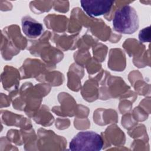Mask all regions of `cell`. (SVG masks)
I'll use <instances>...</instances> for the list:
<instances>
[{"label": "cell", "instance_id": "6da1fadb", "mask_svg": "<svg viewBox=\"0 0 151 151\" xmlns=\"http://www.w3.org/2000/svg\"><path fill=\"white\" fill-rule=\"evenodd\" d=\"M114 29L123 34H132L139 27V19L135 9L129 5H124L117 9L113 18Z\"/></svg>", "mask_w": 151, "mask_h": 151}, {"label": "cell", "instance_id": "7a4b0ae2", "mask_svg": "<svg viewBox=\"0 0 151 151\" xmlns=\"http://www.w3.org/2000/svg\"><path fill=\"white\" fill-rule=\"evenodd\" d=\"M103 146L101 136L93 131H82L73 137L69 144L71 150L99 151Z\"/></svg>", "mask_w": 151, "mask_h": 151}, {"label": "cell", "instance_id": "3957f363", "mask_svg": "<svg viewBox=\"0 0 151 151\" xmlns=\"http://www.w3.org/2000/svg\"><path fill=\"white\" fill-rule=\"evenodd\" d=\"M114 1L108 0H82L81 6L90 17H99L107 14L110 10Z\"/></svg>", "mask_w": 151, "mask_h": 151}, {"label": "cell", "instance_id": "277c9868", "mask_svg": "<svg viewBox=\"0 0 151 151\" xmlns=\"http://www.w3.org/2000/svg\"><path fill=\"white\" fill-rule=\"evenodd\" d=\"M21 25L24 34L30 38L40 37L44 31L42 25L29 16H25L22 18Z\"/></svg>", "mask_w": 151, "mask_h": 151}, {"label": "cell", "instance_id": "5b68a950", "mask_svg": "<svg viewBox=\"0 0 151 151\" xmlns=\"http://www.w3.org/2000/svg\"><path fill=\"white\" fill-rule=\"evenodd\" d=\"M139 40L142 42H150V27L140 30L139 34Z\"/></svg>", "mask_w": 151, "mask_h": 151}]
</instances>
